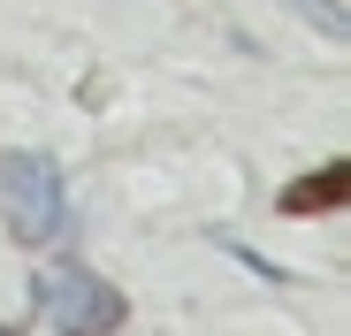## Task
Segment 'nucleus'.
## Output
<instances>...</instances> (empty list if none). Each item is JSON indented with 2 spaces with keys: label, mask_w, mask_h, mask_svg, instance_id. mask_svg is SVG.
<instances>
[{
  "label": "nucleus",
  "mask_w": 351,
  "mask_h": 336,
  "mask_svg": "<svg viewBox=\"0 0 351 336\" xmlns=\"http://www.w3.org/2000/svg\"><path fill=\"white\" fill-rule=\"evenodd\" d=\"M298 8H306V16H313L328 38H343V0H298Z\"/></svg>",
  "instance_id": "4"
},
{
  "label": "nucleus",
  "mask_w": 351,
  "mask_h": 336,
  "mask_svg": "<svg viewBox=\"0 0 351 336\" xmlns=\"http://www.w3.org/2000/svg\"><path fill=\"white\" fill-rule=\"evenodd\" d=\"M38 306H46V321L62 328V336H114L130 321V298L107 283V275H92V267H53L46 283H38Z\"/></svg>",
  "instance_id": "2"
},
{
  "label": "nucleus",
  "mask_w": 351,
  "mask_h": 336,
  "mask_svg": "<svg viewBox=\"0 0 351 336\" xmlns=\"http://www.w3.org/2000/svg\"><path fill=\"white\" fill-rule=\"evenodd\" d=\"M343 191H351V168H343V160H321L313 176L282 184V199H275V206H282L290 221H306V214H336V206H343Z\"/></svg>",
  "instance_id": "3"
},
{
  "label": "nucleus",
  "mask_w": 351,
  "mask_h": 336,
  "mask_svg": "<svg viewBox=\"0 0 351 336\" xmlns=\"http://www.w3.org/2000/svg\"><path fill=\"white\" fill-rule=\"evenodd\" d=\"M0 214H8V237L16 245H53L62 237V214H69V191H62V160L53 153H8L0 160Z\"/></svg>",
  "instance_id": "1"
}]
</instances>
